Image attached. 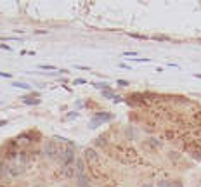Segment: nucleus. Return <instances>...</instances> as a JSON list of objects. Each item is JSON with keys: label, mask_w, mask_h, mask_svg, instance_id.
<instances>
[{"label": "nucleus", "mask_w": 201, "mask_h": 187, "mask_svg": "<svg viewBox=\"0 0 201 187\" xmlns=\"http://www.w3.org/2000/svg\"><path fill=\"white\" fill-rule=\"evenodd\" d=\"M128 123L180 154L201 161V104L182 94L133 92L127 95Z\"/></svg>", "instance_id": "obj_2"}, {"label": "nucleus", "mask_w": 201, "mask_h": 187, "mask_svg": "<svg viewBox=\"0 0 201 187\" xmlns=\"http://www.w3.org/2000/svg\"><path fill=\"white\" fill-rule=\"evenodd\" d=\"M0 76H4V78H11V75H9V73H2V71H0Z\"/></svg>", "instance_id": "obj_6"}, {"label": "nucleus", "mask_w": 201, "mask_h": 187, "mask_svg": "<svg viewBox=\"0 0 201 187\" xmlns=\"http://www.w3.org/2000/svg\"><path fill=\"white\" fill-rule=\"evenodd\" d=\"M12 85H14V87H19V89H26V90H30V85H26V83H19V82H14Z\"/></svg>", "instance_id": "obj_3"}, {"label": "nucleus", "mask_w": 201, "mask_h": 187, "mask_svg": "<svg viewBox=\"0 0 201 187\" xmlns=\"http://www.w3.org/2000/svg\"><path fill=\"white\" fill-rule=\"evenodd\" d=\"M96 187H201L198 163L128 125H115L85 151Z\"/></svg>", "instance_id": "obj_1"}, {"label": "nucleus", "mask_w": 201, "mask_h": 187, "mask_svg": "<svg viewBox=\"0 0 201 187\" xmlns=\"http://www.w3.org/2000/svg\"><path fill=\"white\" fill-rule=\"evenodd\" d=\"M26 104H40V101H30V99H24Z\"/></svg>", "instance_id": "obj_4"}, {"label": "nucleus", "mask_w": 201, "mask_h": 187, "mask_svg": "<svg viewBox=\"0 0 201 187\" xmlns=\"http://www.w3.org/2000/svg\"><path fill=\"white\" fill-rule=\"evenodd\" d=\"M0 50H11V47H7V45L2 43V45H0Z\"/></svg>", "instance_id": "obj_5"}, {"label": "nucleus", "mask_w": 201, "mask_h": 187, "mask_svg": "<svg viewBox=\"0 0 201 187\" xmlns=\"http://www.w3.org/2000/svg\"><path fill=\"white\" fill-rule=\"evenodd\" d=\"M2 125H5V120H2V121H0V126H2Z\"/></svg>", "instance_id": "obj_7"}]
</instances>
